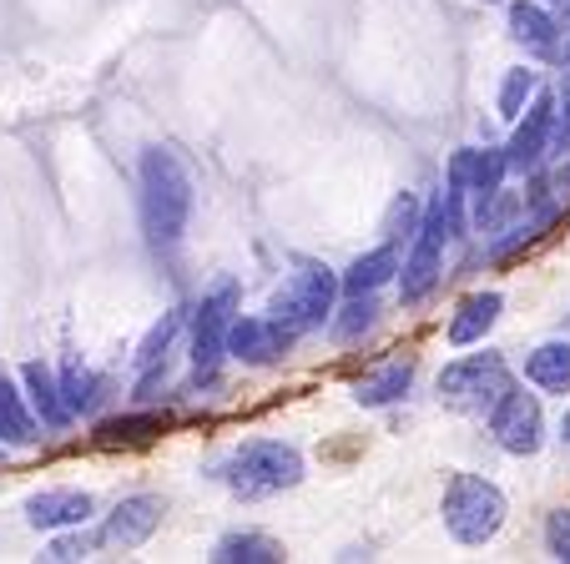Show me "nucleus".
<instances>
[{"label": "nucleus", "instance_id": "22", "mask_svg": "<svg viewBox=\"0 0 570 564\" xmlns=\"http://www.w3.org/2000/svg\"><path fill=\"white\" fill-rule=\"evenodd\" d=\"M540 91V76L530 71V66H515V71H505V86H500V117L505 121H520V111L530 107V97Z\"/></svg>", "mask_w": 570, "mask_h": 564}, {"label": "nucleus", "instance_id": "15", "mask_svg": "<svg viewBox=\"0 0 570 564\" xmlns=\"http://www.w3.org/2000/svg\"><path fill=\"white\" fill-rule=\"evenodd\" d=\"M21 384H26V404H31V414H36V424H46V428H61L66 418V404H61V378H56L46 363H26V373H21Z\"/></svg>", "mask_w": 570, "mask_h": 564}, {"label": "nucleus", "instance_id": "9", "mask_svg": "<svg viewBox=\"0 0 570 564\" xmlns=\"http://www.w3.org/2000/svg\"><path fill=\"white\" fill-rule=\"evenodd\" d=\"M161 514H167V504H161L157 494H131V499H121L117 509L107 514V524L97 530L91 544H101V550H137V544L151 540Z\"/></svg>", "mask_w": 570, "mask_h": 564}, {"label": "nucleus", "instance_id": "29", "mask_svg": "<svg viewBox=\"0 0 570 564\" xmlns=\"http://www.w3.org/2000/svg\"><path fill=\"white\" fill-rule=\"evenodd\" d=\"M556 56H560V66H566V81H570V36H566V46H560Z\"/></svg>", "mask_w": 570, "mask_h": 564}, {"label": "nucleus", "instance_id": "26", "mask_svg": "<svg viewBox=\"0 0 570 564\" xmlns=\"http://www.w3.org/2000/svg\"><path fill=\"white\" fill-rule=\"evenodd\" d=\"M414 227H420V202H414V197H394V207H389V217H384L389 243H399V237H410Z\"/></svg>", "mask_w": 570, "mask_h": 564}, {"label": "nucleus", "instance_id": "12", "mask_svg": "<svg viewBox=\"0 0 570 564\" xmlns=\"http://www.w3.org/2000/svg\"><path fill=\"white\" fill-rule=\"evenodd\" d=\"M283 348H288V338H283L268 318H258V313H248V318H243V313H233L227 338H223V353H233L237 363H273Z\"/></svg>", "mask_w": 570, "mask_h": 564}, {"label": "nucleus", "instance_id": "6", "mask_svg": "<svg viewBox=\"0 0 570 564\" xmlns=\"http://www.w3.org/2000/svg\"><path fill=\"white\" fill-rule=\"evenodd\" d=\"M515 388V378H510V363L500 358V353H464V358H454L450 368L440 373V398L450 408H474V414H484V408H495L500 394H510Z\"/></svg>", "mask_w": 570, "mask_h": 564}, {"label": "nucleus", "instance_id": "19", "mask_svg": "<svg viewBox=\"0 0 570 564\" xmlns=\"http://www.w3.org/2000/svg\"><path fill=\"white\" fill-rule=\"evenodd\" d=\"M36 428H41V424H36L26 394L11 384V378H6V373H0V438H6V444H31Z\"/></svg>", "mask_w": 570, "mask_h": 564}, {"label": "nucleus", "instance_id": "18", "mask_svg": "<svg viewBox=\"0 0 570 564\" xmlns=\"http://www.w3.org/2000/svg\"><path fill=\"white\" fill-rule=\"evenodd\" d=\"M525 378L546 394H570V343H540L525 358Z\"/></svg>", "mask_w": 570, "mask_h": 564}, {"label": "nucleus", "instance_id": "25", "mask_svg": "<svg viewBox=\"0 0 570 564\" xmlns=\"http://www.w3.org/2000/svg\"><path fill=\"white\" fill-rule=\"evenodd\" d=\"M344 313H348V318H338V328H334V333L348 343V338H358V333H364L368 323H374V313H379V308H374V293H354V303H348Z\"/></svg>", "mask_w": 570, "mask_h": 564}, {"label": "nucleus", "instance_id": "11", "mask_svg": "<svg viewBox=\"0 0 570 564\" xmlns=\"http://www.w3.org/2000/svg\"><path fill=\"white\" fill-rule=\"evenodd\" d=\"M91 509H97V499L87 489H46L26 499V524L31 530H81Z\"/></svg>", "mask_w": 570, "mask_h": 564}, {"label": "nucleus", "instance_id": "31", "mask_svg": "<svg viewBox=\"0 0 570 564\" xmlns=\"http://www.w3.org/2000/svg\"><path fill=\"white\" fill-rule=\"evenodd\" d=\"M566 21H570V0H566Z\"/></svg>", "mask_w": 570, "mask_h": 564}, {"label": "nucleus", "instance_id": "3", "mask_svg": "<svg viewBox=\"0 0 570 564\" xmlns=\"http://www.w3.org/2000/svg\"><path fill=\"white\" fill-rule=\"evenodd\" d=\"M464 192L460 187H444V197L430 207V212L420 217V227H414V253L399 263V293H404V303H424L430 298V288L440 283L444 273V243L454 237V227L464 222Z\"/></svg>", "mask_w": 570, "mask_h": 564}, {"label": "nucleus", "instance_id": "1", "mask_svg": "<svg viewBox=\"0 0 570 564\" xmlns=\"http://www.w3.org/2000/svg\"><path fill=\"white\" fill-rule=\"evenodd\" d=\"M213 479L227 484L237 499H268V494H283L303 479V454L283 438H248L227 458H217Z\"/></svg>", "mask_w": 570, "mask_h": 564}, {"label": "nucleus", "instance_id": "2", "mask_svg": "<svg viewBox=\"0 0 570 564\" xmlns=\"http://www.w3.org/2000/svg\"><path fill=\"white\" fill-rule=\"evenodd\" d=\"M187 217H193V177L173 151L151 147L141 157V227L157 247H173L187 232Z\"/></svg>", "mask_w": 570, "mask_h": 564}, {"label": "nucleus", "instance_id": "14", "mask_svg": "<svg viewBox=\"0 0 570 564\" xmlns=\"http://www.w3.org/2000/svg\"><path fill=\"white\" fill-rule=\"evenodd\" d=\"M510 36L535 56L560 51V21L546 11V6H535V0H515V6H510Z\"/></svg>", "mask_w": 570, "mask_h": 564}, {"label": "nucleus", "instance_id": "16", "mask_svg": "<svg viewBox=\"0 0 570 564\" xmlns=\"http://www.w3.org/2000/svg\"><path fill=\"white\" fill-rule=\"evenodd\" d=\"M399 263H404V257H399V243H379L374 253H364L344 277H338V293H348V298H354V293L384 288L389 277L399 273Z\"/></svg>", "mask_w": 570, "mask_h": 564}, {"label": "nucleus", "instance_id": "4", "mask_svg": "<svg viewBox=\"0 0 570 564\" xmlns=\"http://www.w3.org/2000/svg\"><path fill=\"white\" fill-rule=\"evenodd\" d=\"M334 298H338V277L323 263H298V273H288V283L278 288V298H273V308L263 318L288 343H298L303 333L318 328L334 313Z\"/></svg>", "mask_w": 570, "mask_h": 564}, {"label": "nucleus", "instance_id": "8", "mask_svg": "<svg viewBox=\"0 0 570 564\" xmlns=\"http://www.w3.org/2000/svg\"><path fill=\"white\" fill-rule=\"evenodd\" d=\"M490 434H495V444L505 448V454L525 458L540 448V434H546V418H540V398L535 394H520V388H510V394H500V404L490 408Z\"/></svg>", "mask_w": 570, "mask_h": 564}, {"label": "nucleus", "instance_id": "5", "mask_svg": "<svg viewBox=\"0 0 570 564\" xmlns=\"http://www.w3.org/2000/svg\"><path fill=\"white\" fill-rule=\"evenodd\" d=\"M505 524V494L480 474H454L444 489V530L460 544H490Z\"/></svg>", "mask_w": 570, "mask_h": 564}, {"label": "nucleus", "instance_id": "27", "mask_svg": "<svg viewBox=\"0 0 570 564\" xmlns=\"http://www.w3.org/2000/svg\"><path fill=\"white\" fill-rule=\"evenodd\" d=\"M546 544H550V554H556L560 564H570V509H556V514H550Z\"/></svg>", "mask_w": 570, "mask_h": 564}, {"label": "nucleus", "instance_id": "23", "mask_svg": "<svg viewBox=\"0 0 570 564\" xmlns=\"http://www.w3.org/2000/svg\"><path fill=\"white\" fill-rule=\"evenodd\" d=\"M91 388H97V378H91L81 363H66L61 368V404H66V414H81V408H91Z\"/></svg>", "mask_w": 570, "mask_h": 564}, {"label": "nucleus", "instance_id": "28", "mask_svg": "<svg viewBox=\"0 0 570 564\" xmlns=\"http://www.w3.org/2000/svg\"><path fill=\"white\" fill-rule=\"evenodd\" d=\"M87 550H91L87 534H66V540H51L46 560H87Z\"/></svg>", "mask_w": 570, "mask_h": 564}, {"label": "nucleus", "instance_id": "30", "mask_svg": "<svg viewBox=\"0 0 570 564\" xmlns=\"http://www.w3.org/2000/svg\"><path fill=\"white\" fill-rule=\"evenodd\" d=\"M560 438L570 444V408H566V418H560Z\"/></svg>", "mask_w": 570, "mask_h": 564}, {"label": "nucleus", "instance_id": "7", "mask_svg": "<svg viewBox=\"0 0 570 564\" xmlns=\"http://www.w3.org/2000/svg\"><path fill=\"white\" fill-rule=\"evenodd\" d=\"M233 308H237V283L223 277V283L203 298V308H197V318H193V373H197V384L213 378L217 363H223V338H227V323H233Z\"/></svg>", "mask_w": 570, "mask_h": 564}, {"label": "nucleus", "instance_id": "32", "mask_svg": "<svg viewBox=\"0 0 570 564\" xmlns=\"http://www.w3.org/2000/svg\"><path fill=\"white\" fill-rule=\"evenodd\" d=\"M556 6H566V0H556Z\"/></svg>", "mask_w": 570, "mask_h": 564}, {"label": "nucleus", "instance_id": "24", "mask_svg": "<svg viewBox=\"0 0 570 564\" xmlns=\"http://www.w3.org/2000/svg\"><path fill=\"white\" fill-rule=\"evenodd\" d=\"M183 318H187V313H167V318L151 328V338L141 343V353H137V368H157V363L167 358V348H173V338H177V328H183Z\"/></svg>", "mask_w": 570, "mask_h": 564}, {"label": "nucleus", "instance_id": "20", "mask_svg": "<svg viewBox=\"0 0 570 564\" xmlns=\"http://www.w3.org/2000/svg\"><path fill=\"white\" fill-rule=\"evenodd\" d=\"M213 560L217 564H278L283 544L268 540V534H227V540H217Z\"/></svg>", "mask_w": 570, "mask_h": 564}, {"label": "nucleus", "instance_id": "13", "mask_svg": "<svg viewBox=\"0 0 570 564\" xmlns=\"http://www.w3.org/2000/svg\"><path fill=\"white\" fill-rule=\"evenodd\" d=\"M500 308H505V298L500 293H470V298L454 308L450 328H444V338H450V348H474V343L484 338V333L495 328Z\"/></svg>", "mask_w": 570, "mask_h": 564}, {"label": "nucleus", "instance_id": "10", "mask_svg": "<svg viewBox=\"0 0 570 564\" xmlns=\"http://www.w3.org/2000/svg\"><path fill=\"white\" fill-rule=\"evenodd\" d=\"M520 127H515V141L505 147V161L510 171H530L540 167V157L550 151V141H556V97H530V107L520 111Z\"/></svg>", "mask_w": 570, "mask_h": 564}, {"label": "nucleus", "instance_id": "17", "mask_svg": "<svg viewBox=\"0 0 570 564\" xmlns=\"http://www.w3.org/2000/svg\"><path fill=\"white\" fill-rule=\"evenodd\" d=\"M410 384H414V363L404 358V363H384V368H374V373H364L354 384V398L364 408H384V404H394V398H404L410 394Z\"/></svg>", "mask_w": 570, "mask_h": 564}, {"label": "nucleus", "instance_id": "21", "mask_svg": "<svg viewBox=\"0 0 570 564\" xmlns=\"http://www.w3.org/2000/svg\"><path fill=\"white\" fill-rule=\"evenodd\" d=\"M167 428V414H141V418H107L97 424V444L101 448H117V444H147L151 434Z\"/></svg>", "mask_w": 570, "mask_h": 564}]
</instances>
